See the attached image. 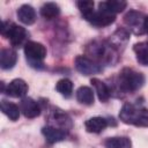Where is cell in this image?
Masks as SVG:
<instances>
[{"mask_svg":"<svg viewBox=\"0 0 148 148\" xmlns=\"http://www.w3.org/2000/svg\"><path fill=\"white\" fill-rule=\"evenodd\" d=\"M56 89L60 95H62L65 97H69L73 92V83L68 79H61L57 82Z\"/></svg>","mask_w":148,"mask_h":148,"instance_id":"44dd1931","label":"cell"},{"mask_svg":"<svg viewBox=\"0 0 148 148\" xmlns=\"http://www.w3.org/2000/svg\"><path fill=\"white\" fill-rule=\"evenodd\" d=\"M105 6L110 12H112L113 14H117L123 12L126 8L127 3L126 1H123V0H109V1H105Z\"/></svg>","mask_w":148,"mask_h":148,"instance_id":"603a6c76","label":"cell"},{"mask_svg":"<svg viewBox=\"0 0 148 148\" xmlns=\"http://www.w3.org/2000/svg\"><path fill=\"white\" fill-rule=\"evenodd\" d=\"M42 133L45 136L46 141L50 143H56L59 141H62L67 136L66 130L54 127V126H45L42 128Z\"/></svg>","mask_w":148,"mask_h":148,"instance_id":"30bf717a","label":"cell"},{"mask_svg":"<svg viewBox=\"0 0 148 148\" xmlns=\"http://www.w3.org/2000/svg\"><path fill=\"white\" fill-rule=\"evenodd\" d=\"M1 35L3 37L9 38L10 43L13 46H22L28 37V32L27 30L17 25L13 22H8V21H3L2 25H1ZM25 45V44H24Z\"/></svg>","mask_w":148,"mask_h":148,"instance_id":"3957f363","label":"cell"},{"mask_svg":"<svg viewBox=\"0 0 148 148\" xmlns=\"http://www.w3.org/2000/svg\"><path fill=\"white\" fill-rule=\"evenodd\" d=\"M51 120H54L56 125L59 127V128H62V130H66L67 128H71L72 127V120L69 118V116L65 112H62L61 110H54L52 111V114L50 117Z\"/></svg>","mask_w":148,"mask_h":148,"instance_id":"9a60e30c","label":"cell"},{"mask_svg":"<svg viewBox=\"0 0 148 148\" xmlns=\"http://www.w3.org/2000/svg\"><path fill=\"white\" fill-rule=\"evenodd\" d=\"M17 60V53L15 50L6 47L0 52V66L2 69H10L15 66Z\"/></svg>","mask_w":148,"mask_h":148,"instance_id":"8fae6325","label":"cell"},{"mask_svg":"<svg viewBox=\"0 0 148 148\" xmlns=\"http://www.w3.org/2000/svg\"><path fill=\"white\" fill-rule=\"evenodd\" d=\"M1 111H2V113L3 114H6L10 120H13V121H15V120H17L18 119V117H20V108L16 105V104H14V103H12V102H8V101H6V99H2L1 101Z\"/></svg>","mask_w":148,"mask_h":148,"instance_id":"e0dca14e","label":"cell"},{"mask_svg":"<svg viewBox=\"0 0 148 148\" xmlns=\"http://www.w3.org/2000/svg\"><path fill=\"white\" fill-rule=\"evenodd\" d=\"M24 53L31 66H36V64L42 65V61L46 57V47L37 42H27L24 45Z\"/></svg>","mask_w":148,"mask_h":148,"instance_id":"5b68a950","label":"cell"},{"mask_svg":"<svg viewBox=\"0 0 148 148\" xmlns=\"http://www.w3.org/2000/svg\"><path fill=\"white\" fill-rule=\"evenodd\" d=\"M76 5L86 20L94 13V2L92 1H77Z\"/></svg>","mask_w":148,"mask_h":148,"instance_id":"cb8c5ba5","label":"cell"},{"mask_svg":"<svg viewBox=\"0 0 148 148\" xmlns=\"http://www.w3.org/2000/svg\"><path fill=\"white\" fill-rule=\"evenodd\" d=\"M75 68L77 72H80L83 75H92V74H97L102 71V67L99 66L98 62H96L95 60L84 57V56H77L75 58Z\"/></svg>","mask_w":148,"mask_h":148,"instance_id":"52a82bcc","label":"cell"},{"mask_svg":"<svg viewBox=\"0 0 148 148\" xmlns=\"http://www.w3.org/2000/svg\"><path fill=\"white\" fill-rule=\"evenodd\" d=\"M114 20H116V14H113L106 8L105 2H99L98 10H94V13L87 18V21L90 22L92 25L99 28L110 25L111 23L114 22Z\"/></svg>","mask_w":148,"mask_h":148,"instance_id":"277c9868","label":"cell"},{"mask_svg":"<svg viewBox=\"0 0 148 148\" xmlns=\"http://www.w3.org/2000/svg\"><path fill=\"white\" fill-rule=\"evenodd\" d=\"M119 118L125 124L145 127L148 126V109L125 103L119 112Z\"/></svg>","mask_w":148,"mask_h":148,"instance_id":"6da1fadb","label":"cell"},{"mask_svg":"<svg viewBox=\"0 0 148 148\" xmlns=\"http://www.w3.org/2000/svg\"><path fill=\"white\" fill-rule=\"evenodd\" d=\"M145 83V76L134 71L133 68H124L118 76V84L121 90L127 92H133L139 90Z\"/></svg>","mask_w":148,"mask_h":148,"instance_id":"7a4b0ae2","label":"cell"},{"mask_svg":"<svg viewBox=\"0 0 148 148\" xmlns=\"http://www.w3.org/2000/svg\"><path fill=\"white\" fill-rule=\"evenodd\" d=\"M127 40H128V32L124 29H119L114 32V35L111 38V44H112L111 46L113 49H116V47L123 45L124 43H126Z\"/></svg>","mask_w":148,"mask_h":148,"instance_id":"7402d4cb","label":"cell"},{"mask_svg":"<svg viewBox=\"0 0 148 148\" xmlns=\"http://www.w3.org/2000/svg\"><path fill=\"white\" fill-rule=\"evenodd\" d=\"M145 21H146V16L136 10H128L124 16L125 24L135 35L145 34Z\"/></svg>","mask_w":148,"mask_h":148,"instance_id":"8992f818","label":"cell"},{"mask_svg":"<svg viewBox=\"0 0 148 148\" xmlns=\"http://www.w3.org/2000/svg\"><path fill=\"white\" fill-rule=\"evenodd\" d=\"M60 14V8L54 2H46L40 8V15L47 20H52Z\"/></svg>","mask_w":148,"mask_h":148,"instance_id":"ffe728a7","label":"cell"},{"mask_svg":"<svg viewBox=\"0 0 148 148\" xmlns=\"http://www.w3.org/2000/svg\"><path fill=\"white\" fill-rule=\"evenodd\" d=\"M5 92L10 97H23L28 92V84L22 79H14L8 83L7 88L5 89Z\"/></svg>","mask_w":148,"mask_h":148,"instance_id":"ba28073f","label":"cell"},{"mask_svg":"<svg viewBox=\"0 0 148 148\" xmlns=\"http://www.w3.org/2000/svg\"><path fill=\"white\" fill-rule=\"evenodd\" d=\"M17 17L23 24L30 25L36 21V12L30 5H22L17 9Z\"/></svg>","mask_w":148,"mask_h":148,"instance_id":"7c38bea8","label":"cell"},{"mask_svg":"<svg viewBox=\"0 0 148 148\" xmlns=\"http://www.w3.org/2000/svg\"><path fill=\"white\" fill-rule=\"evenodd\" d=\"M145 32L148 34V16H146V21H145Z\"/></svg>","mask_w":148,"mask_h":148,"instance_id":"d4e9b609","label":"cell"},{"mask_svg":"<svg viewBox=\"0 0 148 148\" xmlns=\"http://www.w3.org/2000/svg\"><path fill=\"white\" fill-rule=\"evenodd\" d=\"M104 146L106 148H132V142L126 136H113L106 139Z\"/></svg>","mask_w":148,"mask_h":148,"instance_id":"d6986e66","label":"cell"},{"mask_svg":"<svg viewBox=\"0 0 148 148\" xmlns=\"http://www.w3.org/2000/svg\"><path fill=\"white\" fill-rule=\"evenodd\" d=\"M76 99L81 104L91 105L94 103V92L89 87L82 86L76 90Z\"/></svg>","mask_w":148,"mask_h":148,"instance_id":"ac0fdd59","label":"cell"},{"mask_svg":"<svg viewBox=\"0 0 148 148\" xmlns=\"http://www.w3.org/2000/svg\"><path fill=\"white\" fill-rule=\"evenodd\" d=\"M90 82H91V84H92L94 88H95V92L97 94L98 99H99L101 102H103V103L108 102V99H109L110 96H111V90L109 89L108 84L104 83L103 81H101L99 79H96V77H92V79L90 80Z\"/></svg>","mask_w":148,"mask_h":148,"instance_id":"5bb4252c","label":"cell"},{"mask_svg":"<svg viewBox=\"0 0 148 148\" xmlns=\"http://www.w3.org/2000/svg\"><path fill=\"white\" fill-rule=\"evenodd\" d=\"M20 110L27 118H36L40 114V108L38 103L30 97H24L21 101Z\"/></svg>","mask_w":148,"mask_h":148,"instance_id":"9c48e42d","label":"cell"},{"mask_svg":"<svg viewBox=\"0 0 148 148\" xmlns=\"http://www.w3.org/2000/svg\"><path fill=\"white\" fill-rule=\"evenodd\" d=\"M108 126V120L103 117H92L84 123L86 131L89 133H101Z\"/></svg>","mask_w":148,"mask_h":148,"instance_id":"4fadbf2b","label":"cell"},{"mask_svg":"<svg viewBox=\"0 0 148 148\" xmlns=\"http://www.w3.org/2000/svg\"><path fill=\"white\" fill-rule=\"evenodd\" d=\"M133 50L136 56V61L142 66H148V42L134 44Z\"/></svg>","mask_w":148,"mask_h":148,"instance_id":"2e32d148","label":"cell"}]
</instances>
